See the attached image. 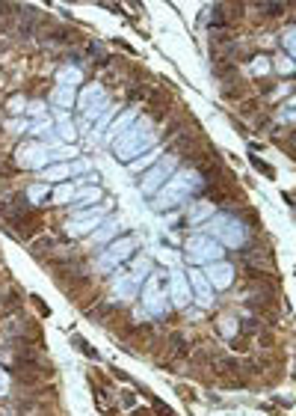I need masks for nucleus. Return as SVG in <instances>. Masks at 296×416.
I'll return each mask as SVG.
<instances>
[{
    "mask_svg": "<svg viewBox=\"0 0 296 416\" xmlns=\"http://www.w3.org/2000/svg\"><path fill=\"white\" fill-rule=\"evenodd\" d=\"M202 187H205V175L198 170H178L172 179L160 187V193L154 196V211H169V208L184 205L189 196L196 191H202Z\"/></svg>",
    "mask_w": 296,
    "mask_h": 416,
    "instance_id": "1",
    "label": "nucleus"
},
{
    "mask_svg": "<svg viewBox=\"0 0 296 416\" xmlns=\"http://www.w3.org/2000/svg\"><path fill=\"white\" fill-rule=\"evenodd\" d=\"M154 143H157L154 122H151V119H136L131 128L113 143V152H115V158H119V161H131V164H133L136 155L151 152Z\"/></svg>",
    "mask_w": 296,
    "mask_h": 416,
    "instance_id": "2",
    "label": "nucleus"
},
{
    "mask_svg": "<svg viewBox=\"0 0 296 416\" xmlns=\"http://www.w3.org/2000/svg\"><path fill=\"white\" fill-rule=\"evenodd\" d=\"M205 235H210L214 241H219L228 250H240L249 241V226L234 214H214L205 223Z\"/></svg>",
    "mask_w": 296,
    "mask_h": 416,
    "instance_id": "3",
    "label": "nucleus"
},
{
    "mask_svg": "<svg viewBox=\"0 0 296 416\" xmlns=\"http://www.w3.org/2000/svg\"><path fill=\"white\" fill-rule=\"evenodd\" d=\"M184 250H187V262L193 265V268H198V265L219 262V259H222V250H225V247H222L219 241H214L210 235L198 232V235H193V238H187Z\"/></svg>",
    "mask_w": 296,
    "mask_h": 416,
    "instance_id": "4",
    "label": "nucleus"
},
{
    "mask_svg": "<svg viewBox=\"0 0 296 416\" xmlns=\"http://www.w3.org/2000/svg\"><path fill=\"white\" fill-rule=\"evenodd\" d=\"M142 306L148 315H166L169 295H166V274H160V270H154L142 283Z\"/></svg>",
    "mask_w": 296,
    "mask_h": 416,
    "instance_id": "5",
    "label": "nucleus"
},
{
    "mask_svg": "<svg viewBox=\"0 0 296 416\" xmlns=\"http://www.w3.org/2000/svg\"><path fill=\"white\" fill-rule=\"evenodd\" d=\"M175 173H178V155H166V158L157 161L151 170H145L142 182H140V191L145 196H157V193H160V187L172 179Z\"/></svg>",
    "mask_w": 296,
    "mask_h": 416,
    "instance_id": "6",
    "label": "nucleus"
},
{
    "mask_svg": "<svg viewBox=\"0 0 296 416\" xmlns=\"http://www.w3.org/2000/svg\"><path fill=\"white\" fill-rule=\"evenodd\" d=\"M110 211V200H104V205H95V208H83V211H77L71 217V220L66 223V232L71 238H83V235H92L95 229H98L104 223V217H107Z\"/></svg>",
    "mask_w": 296,
    "mask_h": 416,
    "instance_id": "7",
    "label": "nucleus"
},
{
    "mask_svg": "<svg viewBox=\"0 0 296 416\" xmlns=\"http://www.w3.org/2000/svg\"><path fill=\"white\" fill-rule=\"evenodd\" d=\"M136 250V238H115L113 244H107L98 253V270H104V274H113V270H119L122 262H128V259L133 256Z\"/></svg>",
    "mask_w": 296,
    "mask_h": 416,
    "instance_id": "8",
    "label": "nucleus"
},
{
    "mask_svg": "<svg viewBox=\"0 0 296 416\" xmlns=\"http://www.w3.org/2000/svg\"><path fill=\"white\" fill-rule=\"evenodd\" d=\"M15 164L21 166V170H45V166L50 164V149L45 143H24L18 146L15 152Z\"/></svg>",
    "mask_w": 296,
    "mask_h": 416,
    "instance_id": "9",
    "label": "nucleus"
},
{
    "mask_svg": "<svg viewBox=\"0 0 296 416\" xmlns=\"http://www.w3.org/2000/svg\"><path fill=\"white\" fill-rule=\"evenodd\" d=\"M166 295H169V304L178 306V309H187L189 300H193V288H189V279L184 270L172 268L166 274Z\"/></svg>",
    "mask_w": 296,
    "mask_h": 416,
    "instance_id": "10",
    "label": "nucleus"
},
{
    "mask_svg": "<svg viewBox=\"0 0 296 416\" xmlns=\"http://www.w3.org/2000/svg\"><path fill=\"white\" fill-rule=\"evenodd\" d=\"M110 286H113V297L122 300V304H131V300L142 291V283L131 274V270H115V277H113Z\"/></svg>",
    "mask_w": 296,
    "mask_h": 416,
    "instance_id": "11",
    "label": "nucleus"
},
{
    "mask_svg": "<svg viewBox=\"0 0 296 416\" xmlns=\"http://www.w3.org/2000/svg\"><path fill=\"white\" fill-rule=\"evenodd\" d=\"M205 270V277H207V283L214 286V291H225L234 286V265L225 262V259H219V262H210L202 268Z\"/></svg>",
    "mask_w": 296,
    "mask_h": 416,
    "instance_id": "12",
    "label": "nucleus"
},
{
    "mask_svg": "<svg viewBox=\"0 0 296 416\" xmlns=\"http://www.w3.org/2000/svg\"><path fill=\"white\" fill-rule=\"evenodd\" d=\"M189 288H193V297L198 300L202 306H210L214 304V286L207 283V277H205V270H198V268H189Z\"/></svg>",
    "mask_w": 296,
    "mask_h": 416,
    "instance_id": "13",
    "label": "nucleus"
},
{
    "mask_svg": "<svg viewBox=\"0 0 296 416\" xmlns=\"http://www.w3.org/2000/svg\"><path fill=\"white\" fill-rule=\"evenodd\" d=\"M119 229H122V223H119V217H110V220H104L95 232L89 235V241L92 244H101V247H107V244H113L115 238H119Z\"/></svg>",
    "mask_w": 296,
    "mask_h": 416,
    "instance_id": "14",
    "label": "nucleus"
},
{
    "mask_svg": "<svg viewBox=\"0 0 296 416\" xmlns=\"http://www.w3.org/2000/svg\"><path fill=\"white\" fill-rule=\"evenodd\" d=\"M136 119H140V107H131V110H124V113H122V116H119V119H115V122L110 125V128H107V143L113 146L115 140H119V137H122V134H124V131H128V128H131V125H133Z\"/></svg>",
    "mask_w": 296,
    "mask_h": 416,
    "instance_id": "15",
    "label": "nucleus"
},
{
    "mask_svg": "<svg viewBox=\"0 0 296 416\" xmlns=\"http://www.w3.org/2000/svg\"><path fill=\"white\" fill-rule=\"evenodd\" d=\"M210 217H214V202H207V200H202V202H196V205H189V214H187V220L189 223H207Z\"/></svg>",
    "mask_w": 296,
    "mask_h": 416,
    "instance_id": "16",
    "label": "nucleus"
},
{
    "mask_svg": "<svg viewBox=\"0 0 296 416\" xmlns=\"http://www.w3.org/2000/svg\"><path fill=\"white\" fill-rule=\"evenodd\" d=\"M101 98H107V96H104V87H101V83H92V87H83L80 98H77V110H86L89 104L101 101Z\"/></svg>",
    "mask_w": 296,
    "mask_h": 416,
    "instance_id": "17",
    "label": "nucleus"
},
{
    "mask_svg": "<svg viewBox=\"0 0 296 416\" xmlns=\"http://www.w3.org/2000/svg\"><path fill=\"white\" fill-rule=\"evenodd\" d=\"M160 155H163V146H154L151 152H145V155H140V161H133L131 164V173H142V170H151V166L160 161Z\"/></svg>",
    "mask_w": 296,
    "mask_h": 416,
    "instance_id": "18",
    "label": "nucleus"
},
{
    "mask_svg": "<svg viewBox=\"0 0 296 416\" xmlns=\"http://www.w3.org/2000/svg\"><path fill=\"white\" fill-rule=\"evenodd\" d=\"M131 274H133L136 279H140V283H145V279L154 274V262H151L148 256H136L133 262H131Z\"/></svg>",
    "mask_w": 296,
    "mask_h": 416,
    "instance_id": "19",
    "label": "nucleus"
},
{
    "mask_svg": "<svg viewBox=\"0 0 296 416\" xmlns=\"http://www.w3.org/2000/svg\"><path fill=\"white\" fill-rule=\"evenodd\" d=\"M83 80V71L77 69V66H62L59 71H57V83L59 87H77V83Z\"/></svg>",
    "mask_w": 296,
    "mask_h": 416,
    "instance_id": "20",
    "label": "nucleus"
},
{
    "mask_svg": "<svg viewBox=\"0 0 296 416\" xmlns=\"http://www.w3.org/2000/svg\"><path fill=\"white\" fill-rule=\"evenodd\" d=\"M92 202H101V191L98 187H80L77 193H74V205H77V211H83L86 205Z\"/></svg>",
    "mask_w": 296,
    "mask_h": 416,
    "instance_id": "21",
    "label": "nucleus"
},
{
    "mask_svg": "<svg viewBox=\"0 0 296 416\" xmlns=\"http://www.w3.org/2000/svg\"><path fill=\"white\" fill-rule=\"evenodd\" d=\"M41 175H45V182H66L68 175H71V164H50L41 170Z\"/></svg>",
    "mask_w": 296,
    "mask_h": 416,
    "instance_id": "22",
    "label": "nucleus"
},
{
    "mask_svg": "<svg viewBox=\"0 0 296 416\" xmlns=\"http://www.w3.org/2000/svg\"><path fill=\"white\" fill-rule=\"evenodd\" d=\"M74 193H77V184L62 182L50 196H54V205H68V202H74Z\"/></svg>",
    "mask_w": 296,
    "mask_h": 416,
    "instance_id": "23",
    "label": "nucleus"
},
{
    "mask_svg": "<svg viewBox=\"0 0 296 416\" xmlns=\"http://www.w3.org/2000/svg\"><path fill=\"white\" fill-rule=\"evenodd\" d=\"M48 191H50V187H48V184H41V182H39V184H30V187H27V193H24V196H27V200H30V205H39V202H41V200H45V196H48Z\"/></svg>",
    "mask_w": 296,
    "mask_h": 416,
    "instance_id": "24",
    "label": "nucleus"
},
{
    "mask_svg": "<svg viewBox=\"0 0 296 416\" xmlns=\"http://www.w3.org/2000/svg\"><path fill=\"white\" fill-rule=\"evenodd\" d=\"M54 101L59 104V107H71V104H74V89L71 87H57L54 89Z\"/></svg>",
    "mask_w": 296,
    "mask_h": 416,
    "instance_id": "25",
    "label": "nucleus"
},
{
    "mask_svg": "<svg viewBox=\"0 0 296 416\" xmlns=\"http://www.w3.org/2000/svg\"><path fill=\"white\" fill-rule=\"evenodd\" d=\"M66 158H77V149L74 146H57L54 152H50V161H66Z\"/></svg>",
    "mask_w": 296,
    "mask_h": 416,
    "instance_id": "26",
    "label": "nucleus"
},
{
    "mask_svg": "<svg viewBox=\"0 0 296 416\" xmlns=\"http://www.w3.org/2000/svg\"><path fill=\"white\" fill-rule=\"evenodd\" d=\"M113 116H115V107H107V110H104V113H101V119L95 122V134H104V131H107V125H110Z\"/></svg>",
    "mask_w": 296,
    "mask_h": 416,
    "instance_id": "27",
    "label": "nucleus"
},
{
    "mask_svg": "<svg viewBox=\"0 0 296 416\" xmlns=\"http://www.w3.org/2000/svg\"><path fill=\"white\" fill-rule=\"evenodd\" d=\"M59 134H62L66 140H74V128H71V122H68L66 113H59Z\"/></svg>",
    "mask_w": 296,
    "mask_h": 416,
    "instance_id": "28",
    "label": "nucleus"
},
{
    "mask_svg": "<svg viewBox=\"0 0 296 416\" xmlns=\"http://www.w3.org/2000/svg\"><path fill=\"white\" fill-rule=\"evenodd\" d=\"M27 134H54V128H50L48 119H41V122H36V125H30Z\"/></svg>",
    "mask_w": 296,
    "mask_h": 416,
    "instance_id": "29",
    "label": "nucleus"
},
{
    "mask_svg": "<svg viewBox=\"0 0 296 416\" xmlns=\"http://www.w3.org/2000/svg\"><path fill=\"white\" fill-rule=\"evenodd\" d=\"M284 48H288V54L296 60V30H288V33H284Z\"/></svg>",
    "mask_w": 296,
    "mask_h": 416,
    "instance_id": "30",
    "label": "nucleus"
},
{
    "mask_svg": "<svg viewBox=\"0 0 296 416\" xmlns=\"http://www.w3.org/2000/svg\"><path fill=\"white\" fill-rule=\"evenodd\" d=\"M9 395V372L0 369V399H6Z\"/></svg>",
    "mask_w": 296,
    "mask_h": 416,
    "instance_id": "31",
    "label": "nucleus"
},
{
    "mask_svg": "<svg viewBox=\"0 0 296 416\" xmlns=\"http://www.w3.org/2000/svg\"><path fill=\"white\" fill-rule=\"evenodd\" d=\"M27 113H33V116H45V104H41V101H30L27 104Z\"/></svg>",
    "mask_w": 296,
    "mask_h": 416,
    "instance_id": "32",
    "label": "nucleus"
},
{
    "mask_svg": "<svg viewBox=\"0 0 296 416\" xmlns=\"http://www.w3.org/2000/svg\"><path fill=\"white\" fill-rule=\"evenodd\" d=\"M9 110H12V113H24V110H27V101L18 96V98H12V101H9Z\"/></svg>",
    "mask_w": 296,
    "mask_h": 416,
    "instance_id": "33",
    "label": "nucleus"
},
{
    "mask_svg": "<svg viewBox=\"0 0 296 416\" xmlns=\"http://www.w3.org/2000/svg\"><path fill=\"white\" fill-rule=\"evenodd\" d=\"M252 71H255V75H263V71H270V60L258 57V60H255V66H252Z\"/></svg>",
    "mask_w": 296,
    "mask_h": 416,
    "instance_id": "34",
    "label": "nucleus"
},
{
    "mask_svg": "<svg viewBox=\"0 0 296 416\" xmlns=\"http://www.w3.org/2000/svg\"><path fill=\"white\" fill-rule=\"evenodd\" d=\"M276 62H279V71H284V75H288V71H293V69H296L290 57H279Z\"/></svg>",
    "mask_w": 296,
    "mask_h": 416,
    "instance_id": "35",
    "label": "nucleus"
},
{
    "mask_svg": "<svg viewBox=\"0 0 296 416\" xmlns=\"http://www.w3.org/2000/svg\"><path fill=\"white\" fill-rule=\"evenodd\" d=\"M293 107H296V98H293Z\"/></svg>",
    "mask_w": 296,
    "mask_h": 416,
    "instance_id": "36",
    "label": "nucleus"
}]
</instances>
